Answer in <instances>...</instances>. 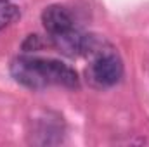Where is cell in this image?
I'll use <instances>...</instances> for the list:
<instances>
[{
	"label": "cell",
	"instance_id": "1",
	"mask_svg": "<svg viewBox=\"0 0 149 147\" xmlns=\"http://www.w3.org/2000/svg\"><path fill=\"white\" fill-rule=\"evenodd\" d=\"M10 74L17 83L33 90H42L49 85H61L68 88H78L80 85L76 71L57 59L21 55L12 61Z\"/></svg>",
	"mask_w": 149,
	"mask_h": 147
},
{
	"label": "cell",
	"instance_id": "2",
	"mask_svg": "<svg viewBox=\"0 0 149 147\" xmlns=\"http://www.w3.org/2000/svg\"><path fill=\"white\" fill-rule=\"evenodd\" d=\"M87 76L95 87L109 88L123 78V62L113 49H99L87 69Z\"/></svg>",
	"mask_w": 149,
	"mask_h": 147
},
{
	"label": "cell",
	"instance_id": "3",
	"mask_svg": "<svg viewBox=\"0 0 149 147\" xmlns=\"http://www.w3.org/2000/svg\"><path fill=\"white\" fill-rule=\"evenodd\" d=\"M42 23L45 31L54 37L59 35L66 30H71L73 26V17L70 14V10L63 5H49L43 12H42Z\"/></svg>",
	"mask_w": 149,
	"mask_h": 147
},
{
	"label": "cell",
	"instance_id": "4",
	"mask_svg": "<svg viewBox=\"0 0 149 147\" xmlns=\"http://www.w3.org/2000/svg\"><path fill=\"white\" fill-rule=\"evenodd\" d=\"M35 135V140L37 144H59L63 140V128H61V123H59V118L56 119H50V118H42L38 121L37 128L33 130Z\"/></svg>",
	"mask_w": 149,
	"mask_h": 147
},
{
	"label": "cell",
	"instance_id": "5",
	"mask_svg": "<svg viewBox=\"0 0 149 147\" xmlns=\"http://www.w3.org/2000/svg\"><path fill=\"white\" fill-rule=\"evenodd\" d=\"M21 17L19 7L10 0H0V31Z\"/></svg>",
	"mask_w": 149,
	"mask_h": 147
},
{
	"label": "cell",
	"instance_id": "6",
	"mask_svg": "<svg viewBox=\"0 0 149 147\" xmlns=\"http://www.w3.org/2000/svg\"><path fill=\"white\" fill-rule=\"evenodd\" d=\"M42 47V42H40V38L37 35H30V37L24 40V43H23V49L26 50V52H30V50H38Z\"/></svg>",
	"mask_w": 149,
	"mask_h": 147
}]
</instances>
